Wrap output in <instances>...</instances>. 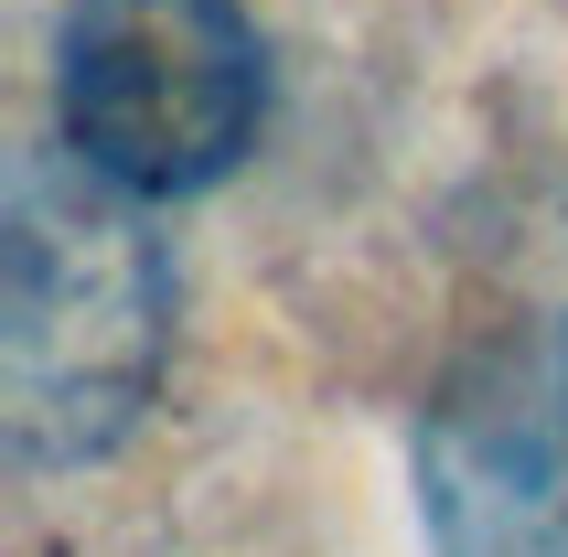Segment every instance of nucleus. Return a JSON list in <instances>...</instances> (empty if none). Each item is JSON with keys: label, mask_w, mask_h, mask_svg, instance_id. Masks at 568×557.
<instances>
[{"label": "nucleus", "mask_w": 568, "mask_h": 557, "mask_svg": "<svg viewBox=\"0 0 568 557\" xmlns=\"http://www.w3.org/2000/svg\"><path fill=\"white\" fill-rule=\"evenodd\" d=\"M11 311H0V407L11 462L75 472L119 450L129 418L161 386L172 343V257L151 236V204L87 172L75 151H22L0 204Z\"/></svg>", "instance_id": "1"}, {"label": "nucleus", "mask_w": 568, "mask_h": 557, "mask_svg": "<svg viewBox=\"0 0 568 557\" xmlns=\"http://www.w3.org/2000/svg\"><path fill=\"white\" fill-rule=\"evenodd\" d=\"M54 108L64 151L87 172L161 204V193H204L247 161L268 64H257V32L236 0H64Z\"/></svg>", "instance_id": "2"}, {"label": "nucleus", "mask_w": 568, "mask_h": 557, "mask_svg": "<svg viewBox=\"0 0 568 557\" xmlns=\"http://www.w3.org/2000/svg\"><path fill=\"white\" fill-rule=\"evenodd\" d=\"M418 515L440 557H568V322L429 429Z\"/></svg>", "instance_id": "3"}]
</instances>
